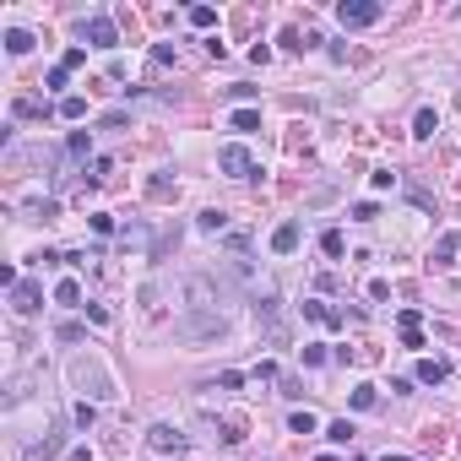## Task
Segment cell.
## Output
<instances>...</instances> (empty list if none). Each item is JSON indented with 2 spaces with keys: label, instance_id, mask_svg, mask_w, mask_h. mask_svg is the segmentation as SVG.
Wrapping results in <instances>:
<instances>
[{
  "label": "cell",
  "instance_id": "4dcf8cb0",
  "mask_svg": "<svg viewBox=\"0 0 461 461\" xmlns=\"http://www.w3.org/2000/svg\"><path fill=\"white\" fill-rule=\"evenodd\" d=\"M212 22H217L212 6H190V27H212Z\"/></svg>",
  "mask_w": 461,
  "mask_h": 461
},
{
  "label": "cell",
  "instance_id": "4fadbf2b",
  "mask_svg": "<svg viewBox=\"0 0 461 461\" xmlns=\"http://www.w3.org/2000/svg\"><path fill=\"white\" fill-rule=\"evenodd\" d=\"M298 239H304V228H298V223H277L272 250H277V255H294V250H298Z\"/></svg>",
  "mask_w": 461,
  "mask_h": 461
},
{
  "label": "cell",
  "instance_id": "7bdbcfd3",
  "mask_svg": "<svg viewBox=\"0 0 461 461\" xmlns=\"http://www.w3.org/2000/svg\"><path fill=\"white\" fill-rule=\"evenodd\" d=\"M65 461H92V450H87V445H76V450H71Z\"/></svg>",
  "mask_w": 461,
  "mask_h": 461
},
{
  "label": "cell",
  "instance_id": "d6986e66",
  "mask_svg": "<svg viewBox=\"0 0 461 461\" xmlns=\"http://www.w3.org/2000/svg\"><path fill=\"white\" fill-rule=\"evenodd\" d=\"M228 125H233V130H261V109H233Z\"/></svg>",
  "mask_w": 461,
  "mask_h": 461
},
{
  "label": "cell",
  "instance_id": "7c38bea8",
  "mask_svg": "<svg viewBox=\"0 0 461 461\" xmlns=\"http://www.w3.org/2000/svg\"><path fill=\"white\" fill-rule=\"evenodd\" d=\"M174 195H179V179H174V174H152L147 179V201H174Z\"/></svg>",
  "mask_w": 461,
  "mask_h": 461
},
{
  "label": "cell",
  "instance_id": "4316f807",
  "mask_svg": "<svg viewBox=\"0 0 461 461\" xmlns=\"http://www.w3.org/2000/svg\"><path fill=\"white\" fill-rule=\"evenodd\" d=\"M401 185H407V195H413V207L434 212V195H429V190H423V185H413V179H401Z\"/></svg>",
  "mask_w": 461,
  "mask_h": 461
},
{
  "label": "cell",
  "instance_id": "9c48e42d",
  "mask_svg": "<svg viewBox=\"0 0 461 461\" xmlns=\"http://www.w3.org/2000/svg\"><path fill=\"white\" fill-rule=\"evenodd\" d=\"M39 304H43L39 282H17V288H11V310H17V315H39Z\"/></svg>",
  "mask_w": 461,
  "mask_h": 461
},
{
  "label": "cell",
  "instance_id": "603a6c76",
  "mask_svg": "<svg viewBox=\"0 0 461 461\" xmlns=\"http://www.w3.org/2000/svg\"><path fill=\"white\" fill-rule=\"evenodd\" d=\"M71 418H76V429H92V423H98V401H76Z\"/></svg>",
  "mask_w": 461,
  "mask_h": 461
},
{
  "label": "cell",
  "instance_id": "1f68e13d",
  "mask_svg": "<svg viewBox=\"0 0 461 461\" xmlns=\"http://www.w3.org/2000/svg\"><path fill=\"white\" fill-rule=\"evenodd\" d=\"M92 152V136L87 130H71V158H87Z\"/></svg>",
  "mask_w": 461,
  "mask_h": 461
},
{
  "label": "cell",
  "instance_id": "cb8c5ba5",
  "mask_svg": "<svg viewBox=\"0 0 461 461\" xmlns=\"http://www.w3.org/2000/svg\"><path fill=\"white\" fill-rule=\"evenodd\" d=\"M326 440H331V445H348V440H353V423H348V418L326 423Z\"/></svg>",
  "mask_w": 461,
  "mask_h": 461
},
{
  "label": "cell",
  "instance_id": "f546056e",
  "mask_svg": "<svg viewBox=\"0 0 461 461\" xmlns=\"http://www.w3.org/2000/svg\"><path fill=\"white\" fill-rule=\"evenodd\" d=\"M288 429H294V434H315V413H310V407H304V413H294V418H288Z\"/></svg>",
  "mask_w": 461,
  "mask_h": 461
},
{
  "label": "cell",
  "instance_id": "e575fe53",
  "mask_svg": "<svg viewBox=\"0 0 461 461\" xmlns=\"http://www.w3.org/2000/svg\"><path fill=\"white\" fill-rule=\"evenodd\" d=\"M418 326H423L418 310H401V315H397V331H418Z\"/></svg>",
  "mask_w": 461,
  "mask_h": 461
},
{
  "label": "cell",
  "instance_id": "b9f144b4",
  "mask_svg": "<svg viewBox=\"0 0 461 461\" xmlns=\"http://www.w3.org/2000/svg\"><path fill=\"white\" fill-rule=\"evenodd\" d=\"M255 380H282V375H277V364H272V358H261V364H255Z\"/></svg>",
  "mask_w": 461,
  "mask_h": 461
},
{
  "label": "cell",
  "instance_id": "83f0119b",
  "mask_svg": "<svg viewBox=\"0 0 461 461\" xmlns=\"http://www.w3.org/2000/svg\"><path fill=\"white\" fill-rule=\"evenodd\" d=\"M120 245H147V228H142V223H125V228H120Z\"/></svg>",
  "mask_w": 461,
  "mask_h": 461
},
{
  "label": "cell",
  "instance_id": "74e56055",
  "mask_svg": "<svg viewBox=\"0 0 461 461\" xmlns=\"http://www.w3.org/2000/svg\"><path fill=\"white\" fill-rule=\"evenodd\" d=\"M353 217H358V223H375V217H380V207H375V201H358V207H353Z\"/></svg>",
  "mask_w": 461,
  "mask_h": 461
},
{
  "label": "cell",
  "instance_id": "8992f818",
  "mask_svg": "<svg viewBox=\"0 0 461 461\" xmlns=\"http://www.w3.org/2000/svg\"><path fill=\"white\" fill-rule=\"evenodd\" d=\"M147 445L158 450V456H185V434H179V429H168V423H152V429H147Z\"/></svg>",
  "mask_w": 461,
  "mask_h": 461
},
{
  "label": "cell",
  "instance_id": "d590c367",
  "mask_svg": "<svg viewBox=\"0 0 461 461\" xmlns=\"http://www.w3.org/2000/svg\"><path fill=\"white\" fill-rule=\"evenodd\" d=\"M277 385H282V397H288V401H298V397H304V385H298V375H282Z\"/></svg>",
  "mask_w": 461,
  "mask_h": 461
},
{
  "label": "cell",
  "instance_id": "ac0fdd59",
  "mask_svg": "<svg viewBox=\"0 0 461 461\" xmlns=\"http://www.w3.org/2000/svg\"><path fill=\"white\" fill-rule=\"evenodd\" d=\"M195 223H201L207 233H223V228H228V212H223V207H207L201 217H195Z\"/></svg>",
  "mask_w": 461,
  "mask_h": 461
},
{
  "label": "cell",
  "instance_id": "8d00e7d4",
  "mask_svg": "<svg viewBox=\"0 0 461 461\" xmlns=\"http://www.w3.org/2000/svg\"><path fill=\"white\" fill-rule=\"evenodd\" d=\"M87 223H92V233H114V217H109V212H92Z\"/></svg>",
  "mask_w": 461,
  "mask_h": 461
},
{
  "label": "cell",
  "instance_id": "d6a6232c",
  "mask_svg": "<svg viewBox=\"0 0 461 461\" xmlns=\"http://www.w3.org/2000/svg\"><path fill=\"white\" fill-rule=\"evenodd\" d=\"M369 179H375V190H391V185H401V174H397V168H375Z\"/></svg>",
  "mask_w": 461,
  "mask_h": 461
},
{
  "label": "cell",
  "instance_id": "f35d334b",
  "mask_svg": "<svg viewBox=\"0 0 461 461\" xmlns=\"http://www.w3.org/2000/svg\"><path fill=\"white\" fill-rule=\"evenodd\" d=\"M33 217H39V223H49V217H60V201H39V207H33Z\"/></svg>",
  "mask_w": 461,
  "mask_h": 461
},
{
  "label": "cell",
  "instance_id": "484cf974",
  "mask_svg": "<svg viewBox=\"0 0 461 461\" xmlns=\"http://www.w3.org/2000/svg\"><path fill=\"white\" fill-rule=\"evenodd\" d=\"M174 65V43H152V71H168Z\"/></svg>",
  "mask_w": 461,
  "mask_h": 461
},
{
  "label": "cell",
  "instance_id": "8fae6325",
  "mask_svg": "<svg viewBox=\"0 0 461 461\" xmlns=\"http://www.w3.org/2000/svg\"><path fill=\"white\" fill-rule=\"evenodd\" d=\"M456 250H461V233H440V245H434V272H445V266H456Z\"/></svg>",
  "mask_w": 461,
  "mask_h": 461
},
{
  "label": "cell",
  "instance_id": "5bb4252c",
  "mask_svg": "<svg viewBox=\"0 0 461 461\" xmlns=\"http://www.w3.org/2000/svg\"><path fill=\"white\" fill-rule=\"evenodd\" d=\"M445 375H450V364H445V358H423V364H418V385H440Z\"/></svg>",
  "mask_w": 461,
  "mask_h": 461
},
{
  "label": "cell",
  "instance_id": "60d3db41",
  "mask_svg": "<svg viewBox=\"0 0 461 461\" xmlns=\"http://www.w3.org/2000/svg\"><path fill=\"white\" fill-rule=\"evenodd\" d=\"M55 336H60V342H82V326H76V320H65V326H60Z\"/></svg>",
  "mask_w": 461,
  "mask_h": 461
},
{
  "label": "cell",
  "instance_id": "f1b7e54d",
  "mask_svg": "<svg viewBox=\"0 0 461 461\" xmlns=\"http://www.w3.org/2000/svg\"><path fill=\"white\" fill-rule=\"evenodd\" d=\"M342 245H348V239H342V233H336V228H326V233H320V250L331 255V261H336V255H342Z\"/></svg>",
  "mask_w": 461,
  "mask_h": 461
},
{
  "label": "cell",
  "instance_id": "f6af8a7d",
  "mask_svg": "<svg viewBox=\"0 0 461 461\" xmlns=\"http://www.w3.org/2000/svg\"><path fill=\"white\" fill-rule=\"evenodd\" d=\"M315 461H336V456H315Z\"/></svg>",
  "mask_w": 461,
  "mask_h": 461
},
{
  "label": "cell",
  "instance_id": "52a82bcc",
  "mask_svg": "<svg viewBox=\"0 0 461 461\" xmlns=\"http://www.w3.org/2000/svg\"><path fill=\"white\" fill-rule=\"evenodd\" d=\"M179 239H185V228H179V223H168V228L158 233V239H152L147 261H152V266H163V261H168V250H179Z\"/></svg>",
  "mask_w": 461,
  "mask_h": 461
},
{
  "label": "cell",
  "instance_id": "836d02e7",
  "mask_svg": "<svg viewBox=\"0 0 461 461\" xmlns=\"http://www.w3.org/2000/svg\"><path fill=\"white\" fill-rule=\"evenodd\" d=\"M326 358H331V353H326V348H320V342H304V364H310V369H320V364H326Z\"/></svg>",
  "mask_w": 461,
  "mask_h": 461
},
{
  "label": "cell",
  "instance_id": "ffe728a7",
  "mask_svg": "<svg viewBox=\"0 0 461 461\" xmlns=\"http://www.w3.org/2000/svg\"><path fill=\"white\" fill-rule=\"evenodd\" d=\"M375 407H380V391L375 385H358L353 391V413H375Z\"/></svg>",
  "mask_w": 461,
  "mask_h": 461
},
{
  "label": "cell",
  "instance_id": "7402d4cb",
  "mask_svg": "<svg viewBox=\"0 0 461 461\" xmlns=\"http://www.w3.org/2000/svg\"><path fill=\"white\" fill-rule=\"evenodd\" d=\"M11 114H17V120H43V104H39V98H17Z\"/></svg>",
  "mask_w": 461,
  "mask_h": 461
},
{
  "label": "cell",
  "instance_id": "3957f363",
  "mask_svg": "<svg viewBox=\"0 0 461 461\" xmlns=\"http://www.w3.org/2000/svg\"><path fill=\"white\" fill-rule=\"evenodd\" d=\"M255 331L266 348H288V315H282V298L277 294H255Z\"/></svg>",
  "mask_w": 461,
  "mask_h": 461
},
{
  "label": "cell",
  "instance_id": "9a60e30c",
  "mask_svg": "<svg viewBox=\"0 0 461 461\" xmlns=\"http://www.w3.org/2000/svg\"><path fill=\"white\" fill-rule=\"evenodd\" d=\"M55 304H65V310H76V304H82V282H76V277H65L60 288H55Z\"/></svg>",
  "mask_w": 461,
  "mask_h": 461
},
{
  "label": "cell",
  "instance_id": "e0dca14e",
  "mask_svg": "<svg viewBox=\"0 0 461 461\" xmlns=\"http://www.w3.org/2000/svg\"><path fill=\"white\" fill-rule=\"evenodd\" d=\"M60 120H87V98L82 92H65L60 98Z\"/></svg>",
  "mask_w": 461,
  "mask_h": 461
},
{
  "label": "cell",
  "instance_id": "ba28073f",
  "mask_svg": "<svg viewBox=\"0 0 461 461\" xmlns=\"http://www.w3.org/2000/svg\"><path fill=\"white\" fill-rule=\"evenodd\" d=\"M87 43H92V49H114V43H120V33H114V22H109L104 11L87 17Z\"/></svg>",
  "mask_w": 461,
  "mask_h": 461
},
{
  "label": "cell",
  "instance_id": "30bf717a",
  "mask_svg": "<svg viewBox=\"0 0 461 461\" xmlns=\"http://www.w3.org/2000/svg\"><path fill=\"white\" fill-rule=\"evenodd\" d=\"M65 450V429H55V434H43L39 445H27V461H55Z\"/></svg>",
  "mask_w": 461,
  "mask_h": 461
},
{
  "label": "cell",
  "instance_id": "6da1fadb",
  "mask_svg": "<svg viewBox=\"0 0 461 461\" xmlns=\"http://www.w3.org/2000/svg\"><path fill=\"white\" fill-rule=\"evenodd\" d=\"M71 385L82 391V401H114V397H120L114 375H109L92 353H76V358H71Z\"/></svg>",
  "mask_w": 461,
  "mask_h": 461
},
{
  "label": "cell",
  "instance_id": "d4e9b609",
  "mask_svg": "<svg viewBox=\"0 0 461 461\" xmlns=\"http://www.w3.org/2000/svg\"><path fill=\"white\" fill-rule=\"evenodd\" d=\"M217 434H223V445H239V440H245V423H239V418H223V423H217Z\"/></svg>",
  "mask_w": 461,
  "mask_h": 461
},
{
  "label": "cell",
  "instance_id": "2e32d148",
  "mask_svg": "<svg viewBox=\"0 0 461 461\" xmlns=\"http://www.w3.org/2000/svg\"><path fill=\"white\" fill-rule=\"evenodd\" d=\"M434 130H440V114H434V109H418V120H413V136H418V142H429Z\"/></svg>",
  "mask_w": 461,
  "mask_h": 461
},
{
  "label": "cell",
  "instance_id": "ab89813d",
  "mask_svg": "<svg viewBox=\"0 0 461 461\" xmlns=\"http://www.w3.org/2000/svg\"><path fill=\"white\" fill-rule=\"evenodd\" d=\"M369 298H375V304H385V298H391V282H385V277H375V282H369Z\"/></svg>",
  "mask_w": 461,
  "mask_h": 461
},
{
  "label": "cell",
  "instance_id": "5b68a950",
  "mask_svg": "<svg viewBox=\"0 0 461 461\" xmlns=\"http://www.w3.org/2000/svg\"><path fill=\"white\" fill-rule=\"evenodd\" d=\"M217 168H223V174H233V179H250V174H261V168H255V158H250V147H239V142H228V147L217 152Z\"/></svg>",
  "mask_w": 461,
  "mask_h": 461
},
{
  "label": "cell",
  "instance_id": "7a4b0ae2",
  "mask_svg": "<svg viewBox=\"0 0 461 461\" xmlns=\"http://www.w3.org/2000/svg\"><path fill=\"white\" fill-rule=\"evenodd\" d=\"M174 336L179 342H217V336H228V315L223 310H185L174 320Z\"/></svg>",
  "mask_w": 461,
  "mask_h": 461
},
{
  "label": "cell",
  "instance_id": "277c9868",
  "mask_svg": "<svg viewBox=\"0 0 461 461\" xmlns=\"http://www.w3.org/2000/svg\"><path fill=\"white\" fill-rule=\"evenodd\" d=\"M380 17H385V6H375V0H342V6H336V22H342V27H375Z\"/></svg>",
  "mask_w": 461,
  "mask_h": 461
},
{
  "label": "cell",
  "instance_id": "ee69618b",
  "mask_svg": "<svg viewBox=\"0 0 461 461\" xmlns=\"http://www.w3.org/2000/svg\"><path fill=\"white\" fill-rule=\"evenodd\" d=\"M380 461H407V456H380Z\"/></svg>",
  "mask_w": 461,
  "mask_h": 461
},
{
  "label": "cell",
  "instance_id": "44dd1931",
  "mask_svg": "<svg viewBox=\"0 0 461 461\" xmlns=\"http://www.w3.org/2000/svg\"><path fill=\"white\" fill-rule=\"evenodd\" d=\"M6 49H11V55H27V49H33V33H27V27H11V33H6Z\"/></svg>",
  "mask_w": 461,
  "mask_h": 461
}]
</instances>
